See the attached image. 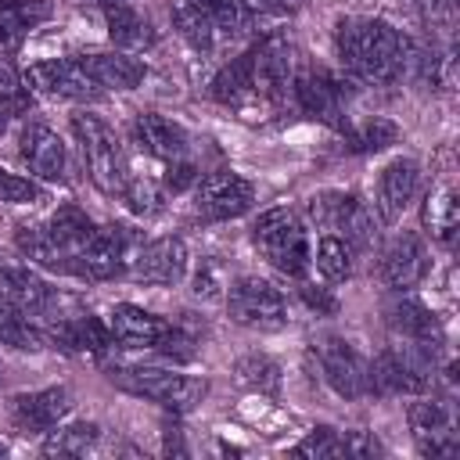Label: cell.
I'll use <instances>...</instances> for the list:
<instances>
[{"label":"cell","mask_w":460,"mask_h":460,"mask_svg":"<svg viewBox=\"0 0 460 460\" xmlns=\"http://www.w3.org/2000/svg\"><path fill=\"white\" fill-rule=\"evenodd\" d=\"M334 47L341 68L359 83L388 86L406 75L410 36H402L385 18H341Z\"/></svg>","instance_id":"1"},{"label":"cell","mask_w":460,"mask_h":460,"mask_svg":"<svg viewBox=\"0 0 460 460\" xmlns=\"http://www.w3.org/2000/svg\"><path fill=\"white\" fill-rule=\"evenodd\" d=\"M252 241L259 248V255L280 270L284 277H305V270L313 266V248H309V234L305 223L295 208H270L255 219L252 226Z\"/></svg>","instance_id":"2"},{"label":"cell","mask_w":460,"mask_h":460,"mask_svg":"<svg viewBox=\"0 0 460 460\" xmlns=\"http://www.w3.org/2000/svg\"><path fill=\"white\" fill-rule=\"evenodd\" d=\"M72 133H75L83 165H86L90 180L97 183V190L111 194V198L122 194L126 180H129V165H126V155H122V144H119L115 129L93 111H75L72 115Z\"/></svg>","instance_id":"3"},{"label":"cell","mask_w":460,"mask_h":460,"mask_svg":"<svg viewBox=\"0 0 460 460\" xmlns=\"http://www.w3.org/2000/svg\"><path fill=\"white\" fill-rule=\"evenodd\" d=\"M108 381L115 388L129 392V395H140V399H151V402L172 410V413H187L208 392L205 377L180 374V370H169V367H111Z\"/></svg>","instance_id":"4"},{"label":"cell","mask_w":460,"mask_h":460,"mask_svg":"<svg viewBox=\"0 0 460 460\" xmlns=\"http://www.w3.org/2000/svg\"><path fill=\"white\" fill-rule=\"evenodd\" d=\"M309 219L323 230V234H338L352 244V252H363L377 241V216L374 208H367V201H359L349 190H323L309 198Z\"/></svg>","instance_id":"5"},{"label":"cell","mask_w":460,"mask_h":460,"mask_svg":"<svg viewBox=\"0 0 460 460\" xmlns=\"http://www.w3.org/2000/svg\"><path fill=\"white\" fill-rule=\"evenodd\" d=\"M108 331H111L115 341H122L129 349H155V352H165V356H176V359L190 356V349H187L190 338L176 323H169V320H162V316H155V313H147L133 302L111 305Z\"/></svg>","instance_id":"6"},{"label":"cell","mask_w":460,"mask_h":460,"mask_svg":"<svg viewBox=\"0 0 460 460\" xmlns=\"http://www.w3.org/2000/svg\"><path fill=\"white\" fill-rule=\"evenodd\" d=\"M298 72V50L284 32H266L252 43V79L259 108H280L291 97V83Z\"/></svg>","instance_id":"7"},{"label":"cell","mask_w":460,"mask_h":460,"mask_svg":"<svg viewBox=\"0 0 460 460\" xmlns=\"http://www.w3.org/2000/svg\"><path fill=\"white\" fill-rule=\"evenodd\" d=\"M313 359L320 367V377L341 395V399H363L370 395V363L367 356L341 334H320L313 338Z\"/></svg>","instance_id":"8"},{"label":"cell","mask_w":460,"mask_h":460,"mask_svg":"<svg viewBox=\"0 0 460 460\" xmlns=\"http://www.w3.org/2000/svg\"><path fill=\"white\" fill-rule=\"evenodd\" d=\"M226 309L230 320L252 331H280L288 327V302L280 288H273L266 277H237L226 288Z\"/></svg>","instance_id":"9"},{"label":"cell","mask_w":460,"mask_h":460,"mask_svg":"<svg viewBox=\"0 0 460 460\" xmlns=\"http://www.w3.org/2000/svg\"><path fill=\"white\" fill-rule=\"evenodd\" d=\"M435 363L413 345L399 341L370 363V392L377 395H420L431 388Z\"/></svg>","instance_id":"10"},{"label":"cell","mask_w":460,"mask_h":460,"mask_svg":"<svg viewBox=\"0 0 460 460\" xmlns=\"http://www.w3.org/2000/svg\"><path fill=\"white\" fill-rule=\"evenodd\" d=\"M137 255V234L122 223H108L97 226L90 244L72 259V277H86V280H111L119 273H126V266Z\"/></svg>","instance_id":"11"},{"label":"cell","mask_w":460,"mask_h":460,"mask_svg":"<svg viewBox=\"0 0 460 460\" xmlns=\"http://www.w3.org/2000/svg\"><path fill=\"white\" fill-rule=\"evenodd\" d=\"M255 205V187L241 172L216 169L194 183V216L205 223L237 219Z\"/></svg>","instance_id":"12"},{"label":"cell","mask_w":460,"mask_h":460,"mask_svg":"<svg viewBox=\"0 0 460 460\" xmlns=\"http://www.w3.org/2000/svg\"><path fill=\"white\" fill-rule=\"evenodd\" d=\"M291 97L302 108V115L331 126V129H349L345 122V83L338 75H331L327 68H302L295 72L291 83Z\"/></svg>","instance_id":"13"},{"label":"cell","mask_w":460,"mask_h":460,"mask_svg":"<svg viewBox=\"0 0 460 460\" xmlns=\"http://www.w3.org/2000/svg\"><path fill=\"white\" fill-rule=\"evenodd\" d=\"M25 86L43 93V97H54V101H93L101 97L104 90L90 79V72L83 68L79 54L75 58H47V61H36L25 68Z\"/></svg>","instance_id":"14"},{"label":"cell","mask_w":460,"mask_h":460,"mask_svg":"<svg viewBox=\"0 0 460 460\" xmlns=\"http://www.w3.org/2000/svg\"><path fill=\"white\" fill-rule=\"evenodd\" d=\"M385 316H388V327H392V334H395L399 341L413 345V349L424 352L431 363L442 356V349H446V331H442V323L435 320V313H431L424 302L402 295V298H395V302L385 309Z\"/></svg>","instance_id":"15"},{"label":"cell","mask_w":460,"mask_h":460,"mask_svg":"<svg viewBox=\"0 0 460 460\" xmlns=\"http://www.w3.org/2000/svg\"><path fill=\"white\" fill-rule=\"evenodd\" d=\"M133 280L140 284H151V288H172L187 277V266H190V255H187V244L183 237H158L151 244H140L133 262Z\"/></svg>","instance_id":"16"},{"label":"cell","mask_w":460,"mask_h":460,"mask_svg":"<svg viewBox=\"0 0 460 460\" xmlns=\"http://www.w3.org/2000/svg\"><path fill=\"white\" fill-rule=\"evenodd\" d=\"M18 158L40 180L65 183V176H68V151H65L61 137L47 122H40V119L22 126V133H18Z\"/></svg>","instance_id":"17"},{"label":"cell","mask_w":460,"mask_h":460,"mask_svg":"<svg viewBox=\"0 0 460 460\" xmlns=\"http://www.w3.org/2000/svg\"><path fill=\"white\" fill-rule=\"evenodd\" d=\"M431 270V255L420 241V234H395L385 252H381V262H377V273L381 280L392 288V291H410L417 288Z\"/></svg>","instance_id":"18"},{"label":"cell","mask_w":460,"mask_h":460,"mask_svg":"<svg viewBox=\"0 0 460 460\" xmlns=\"http://www.w3.org/2000/svg\"><path fill=\"white\" fill-rule=\"evenodd\" d=\"M420 187V165L413 158H392L381 172H377V187H374V212L381 223H395L410 201L417 198Z\"/></svg>","instance_id":"19"},{"label":"cell","mask_w":460,"mask_h":460,"mask_svg":"<svg viewBox=\"0 0 460 460\" xmlns=\"http://www.w3.org/2000/svg\"><path fill=\"white\" fill-rule=\"evenodd\" d=\"M72 413V392L65 385L40 388V392H22L11 399V420L22 431H50Z\"/></svg>","instance_id":"20"},{"label":"cell","mask_w":460,"mask_h":460,"mask_svg":"<svg viewBox=\"0 0 460 460\" xmlns=\"http://www.w3.org/2000/svg\"><path fill=\"white\" fill-rule=\"evenodd\" d=\"M133 140L144 155L158 158V162H180L187 158V129L158 111H140L133 119Z\"/></svg>","instance_id":"21"},{"label":"cell","mask_w":460,"mask_h":460,"mask_svg":"<svg viewBox=\"0 0 460 460\" xmlns=\"http://www.w3.org/2000/svg\"><path fill=\"white\" fill-rule=\"evenodd\" d=\"M47 338L61 349V352H83V356H104L115 338L108 331L104 320L90 316V313H79V316H58L47 331Z\"/></svg>","instance_id":"22"},{"label":"cell","mask_w":460,"mask_h":460,"mask_svg":"<svg viewBox=\"0 0 460 460\" xmlns=\"http://www.w3.org/2000/svg\"><path fill=\"white\" fill-rule=\"evenodd\" d=\"M104 7V25H108V40L115 43V50H126V54H140V50H151L155 47V25L126 0H108L101 4Z\"/></svg>","instance_id":"23"},{"label":"cell","mask_w":460,"mask_h":460,"mask_svg":"<svg viewBox=\"0 0 460 460\" xmlns=\"http://www.w3.org/2000/svg\"><path fill=\"white\" fill-rule=\"evenodd\" d=\"M79 61L101 90H137L147 75L144 61H137L126 50H93V54H79Z\"/></svg>","instance_id":"24"},{"label":"cell","mask_w":460,"mask_h":460,"mask_svg":"<svg viewBox=\"0 0 460 460\" xmlns=\"http://www.w3.org/2000/svg\"><path fill=\"white\" fill-rule=\"evenodd\" d=\"M208 93H212V101H219L226 108H237V111H255L259 108V101H255V79H252V47L216 72Z\"/></svg>","instance_id":"25"},{"label":"cell","mask_w":460,"mask_h":460,"mask_svg":"<svg viewBox=\"0 0 460 460\" xmlns=\"http://www.w3.org/2000/svg\"><path fill=\"white\" fill-rule=\"evenodd\" d=\"M47 230H50V237H54V244L68 255V270H72V259L90 244V237H93V230H97V223L79 208V205H58V212L47 219Z\"/></svg>","instance_id":"26"},{"label":"cell","mask_w":460,"mask_h":460,"mask_svg":"<svg viewBox=\"0 0 460 460\" xmlns=\"http://www.w3.org/2000/svg\"><path fill=\"white\" fill-rule=\"evenodd\" d=\"M406 420H410V431H413L417 446H420V442H428V438L456 435V431H453V428H456V413H453L449 399H438V395L410 402V410H406Z\"/></svg>","instance_id":"27"},{"label":"cell","mask_w":460,"mask_h":460,"mask_svg":"<svg viewBox=\"0 0 460 460\" xmlns=\"http://www.w3.org/2000/svg\"><path fill=\"white\" fill-rule=\"evenodd\" d=\"M14 244L29 262H36L43 270H54V273H68V255L54 244L47 223H22L14 230Z\"/></svg>","instance_id":"28"},{"label":"cell","mask_w":460,"mask_h":460,"mask_svg":"<svg viewBox=\"0 0 460 460\" xmlns=\"http://www.w3.org/2000/svg\"><path fill=\"white\" fill-rule=\"evenodd\" d=\"M169 14H172V29H176V36H180L190 50H198V54H212V47H216V25L208 22V14H205L194 0H172Z\"/></svg>","instance_id":"29"},{"label":"cell","mask_w":460,"mask_h":460,"mask_svg":"<svg viewBox=\"0 0 460 460\" xmlns=\"http://www.w3.org/2000/svg\"><path fill=\"white\" fill-rule=\"evenodd\" d=\"M101 438V428L93 420H75V424H54L40 446L43 456H83L93 449Z\"/></svg>","instance_id":"30"},{"label":"cell","mask_w":460,"mask_h":460,"mask_svg":"<svg viewBox=\"0 0 460 460\" xmlns=\"http://www.w3.org/2000/svg\"><path fill=\"white\" fill-rule=\"evenodd\" d=\"M234 381L248 392L259 395H277L280 392V363L266 352H248L234 363Z\"/></svg>","instance_id":"31"},{"label":"cell","mask_w":460,"mask_h":460,"mask_svg":"<svg viewBox=\"0 0 460 460\" xmlns=\"http://www.w3.org/2000/svg\"><path fill=\"white\" fill-rule=\"evenodd\" d=\"M456 223H460V208H456V190L453 187H438L428 194L424 201V226L431 230V237L438 244H453L456 237Z\"/></svg>","instance_id":"32"},{"label":"cell","mask_w":460,"mask_h":460,"mask_svg":"<svg viewBox=\"0 0 460 460\" xmlns=\"http://www.w3.org/2000/svg\"><path fill=\"white\" fill-rule=\"evenodd\" d=\"M352 244L345 241V237H338V234H320V241H316V252H313V262H316V270H320V277L323 280H331V284H338V280H349L352 277Z\"/></svg>","instance_id":"33"},{"label":"cell","mask_w":460,"mask_h":460,"mask_svg":"<svg viewBox=\"0 0 460 460\" xmlns=\"http://www.w3.org/2000/svg\"><path fill=\"white\" fill-rule=\"evenodd\" d=\"M395 140H399V126H395L392 119H381V115L367 119V122L356 126V129H345V144H349V151H356V155L385 151V147L395 144Z\"/></svg>","instance_id":"34"},{"label":"cell","mask_w":460,"mask_h":460,"mask_svg":"<svg viewBox=\"0 0 460 460\" xmlns=\"http://www.w3.org/2000/svg\"><path fill=\"white\" fill-rule=\"evenodd\" d=\"M122 198H126L129 212H137V216H144V219H147V216H158V212L165 208V187H162L158 180H151V176H129Z\"/></svg>","instance_id":"35"},{"label":"cell","mask_w":460,"mask_h":460,"mask_svg":"<svg viewBox=\"0 0 460 460\" xmlns=\"http://www.w3.org/2000/svg\"><path fill=\"white\" fill-rule=\"evenodd\" d=\"M194 4L208 14V22L216 25V32L241 36V32H248V29L255 25V18H248L237 0H194Z\"/></svg>","instance_id":"36"},{"label":"cell","mask_w":460,"mask_h":460,"mask_svg":"<svg viewBox=\"0 0 460 460\" xmlns=\"http://www.w3.org/2000/svg\"><path fill=\"white\" fill-rule=\"evenodd\" d=\"M295 456H345V446H341V431H334V428H313L295 449H291Z\"/></svg>","instance_id":"37"},{"label":"cell","mask_w":460,"mask_h":460,"mask_svg":"<svg viewBox=\"0 0 460 460\" xmlns=\"http://www.w3.org/2000/svg\"><path fill=\"white\" fill-rule=\"evenodd\" d=\"M0 201H7V205H32V201H43V190L29 176L0 169Z\"/></svg>","instance_id":"38"},{"label":"cell","mask_w":460,"mask_h":460,"mask_svg":"<svg viewBox=\"0 0 460 460\" xmlns=\"http://www.w3.org/2000/svg\"><path fill=\"white\" fill-rule=\"evenodd\" d=\"M29 86H25V79L7 65V61H0V108H7V111H25L29 108V93H25Z\"/></svg>","instance_id":"39"},{"label":"cell","mask_w":460,"mask_h":460,"mask_svg":"<svg viewBox=\"0 0 460 460\" xmlns=\"http://www.w3.org/2000/svg\"><path fill=\"white\" fill-rule=\"evenodd\" d=\"M341 446H345V456H356V460H367V456H381L385 453V446L370 431H341Z\"/></svg>","instance_id":"40"},{"label":"cell","mask_w":460,"mask_h":460,"mask_svg":"<svg viewBox=\"0 0 460 460\" xmlns=\"http://www.w3.org/2000/svg\"><path fill=\"white\" fill-rule=\"evenodd\" d=\"M237 4L248 18H280V14L298 11L302 0H237Z\"/></svg>","instance_id":"41"},{"label":"cell","mask_w":460,"mask_h":460,"mask_svg":"<svg viewBox=\"0 0 460 460\" xmlns=\"http://www.w3.org/2000/svg\"><path fill=\"white\" fill-rule=\"evenodd\" d=\"M190 291H194L198 298H219V295H223V284H219V277H216L212 266H201V270L194 273V280H190Z\"/></svg>","instance_id":"42"},{"label":"cell","mask_w":460,"mask_h":460,"mask_svg":"<svg viewBox=\"0 0 460 460\" xmlns=\"http://www.w3.org/2000/svg\"><path fill=\"white\" fill-rule=\"evenodd\" d=\"M302 298H305V302H309V305H316V309H327V313H331V309H334V298H327V295H320V291H313V288H309V284H305V288H302Z\"/></svg>","instance_id":"43"},{"label":"cell","mask_w":460,"mask_h":460,"mask_svg":"<svg viewBox=\"0 0 460 460\" xmlns=\"http://www.w3.org/2000/svg\"><path fill=\"white\" fill-rule=\"evenodd\" d=\"M4 453H7V446H4V442H0V456H4Z\"/></svg>","instance_id":"44"}]
</instances>
